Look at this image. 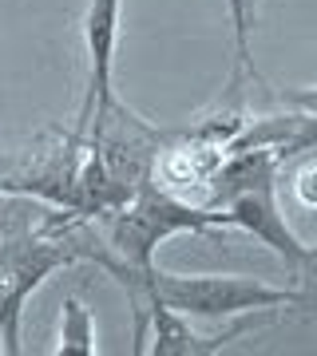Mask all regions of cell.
Listing matches in <instances>:
<instances>
[{"instance_id":"cell-1","label":"cell","mask_w":317,"mask_h":356,"mask_svg":"<svg viewBox=\"0 0 317 356\" xmlns=\"http://www.w3.org/2000/svg\"><path fill=\"white\" fill-rule=\"evenodd\" d=\"M278 147H242L226 151V163H218L210 182V202L215 210L230 218V226L254 234L262 245L293 266L305 254V242L286 226V214L278 210Z\"/></svg>"},{"instance_id":"cell-2","label":"cell","mask_w":317,"mask_h":356,"mask_svg":"<svg viewBox=\"0 0 317 356\" xmlns=\"http://www.w3.org/2000/svg\"><path fill=\"white\" fill-rule=\"evenodd\" d=\"M210 226H230V218L215 206H190L163 191L159 182L143 178L139 191L131 194L123 206L107 210V245L123 257L131 269L155 266V245L175 238L183 229L203 234Z\"/></svg>"},{"instance_id":"cell-3","label":"cell","mask_w":317,"mask_h":356,"mask_svg":"<svg viewBox=\"0 0 317 356\" xmlns=\"http://www.w3.org/2000/svg\"><path fill=\"white\" fill-rule=\"evenodd\" d=\"M72 261H79V254L68 238L63 214L0 242V348L4 353H20V313H24L28 297L44 285L48 273Z\"/></svg>"},{"instance_id":"cell-4","label":"cell","mask_w":317,"mask_h":356,"mask_svg":"<svg viewBox=\"0 0 317 356\" xmlns=\"http://www.w3.org/2000/svg\"><path fill=\"white\" fill-rule=\"evenodd\" d=\"M151 289L167 309L183 313L187 321H222L258 309L293 305V285H270L254 277H210V273L187 277V273L151 269Z\"/></svg>"},{"instance_id":"cell-5","label":"cell","mask_w":317,"mask_h":356,"mask_svg":"<svg viewBox=\"0 0 317 356\" xmlns=\"http://www.w3.org/2000/svg\"><path fill=\"white\" fill-rule=\"evenodd\" d=\"M119 13L123 0H91L84 13V51H88V99L79 111V123L72 139H84L91 119L107 111L115 103L111 91V64H115V44H119Z\"/></svg>"},{"instance_id":"cell-6","label":"cell","mask_w":317,"mask_h":356,"mask_svg":"<svg viewBox=\"0 0 317 356\" xmlns=\"http://www.w3.org/2000/svg\"><path fill=\"white\" fill-rule=\"evenodd\" d=\"M100 348L95 344V317L91 309L79 301V297H63V309H60V344L56 353H79V356H91Z\"/></svg>"},{"instance_id":"cell-7","label":"cell","mask_w":317,"mask_h":356,"mask_svg":"<svg viewBox=\"0 0 317 356\" xmlns=\"http://www.w3.org/2000/svg\"><path fill=\"white\" fill-rule=\"evenodd\" d=\"M56 210H48L44 202L36 198H28V194H0V242L4 238H16V234H24V229H36L44 222H52Z\"/></svg>"},{"instance_id":"cell-8","label":"cell","mask_w":317,"mask_h":356,"mask_svg":"<svg viewBox=\"0 0 317 356\" xmlns=\"http://www.w3.org/2000/svg\"><path fill=\"white\" fill-rule=\"evenodd\" d=\"M290 277H293V305H286L290 317L317 325V245H305V254L290 266Z\"/></svg>"},{"instance_id":"cell-9","label":"cell","mask_w":317,"mask_h":356,"mask_svg":"<svg viewBox=\"0 0 317 356\" xmlns=\"http://www.w3.org/2000/svg\"><path fill=\"white\" fill-rule=\"evenodd\" d=\"M317 143V119H309V115H302V123H297V131H293V139L281 147V159H293V154L309 151Z\"/></svg>"},{"instance_id":"cell-10","label":"cell","mask_w":317,"mask_h":356,"mask_svg":"<svg viewBox=\"0 0 317 356\" xmlns=\"http://www.w3.org/2000/svg\"><path fill=\"white\" fill-rule=\"evenodd\" d=\"M281 103H290V107H297L302 115L317 119V88H286L281 91Z\"/></svg>"}]
</instances>
